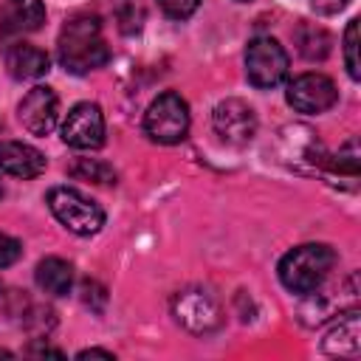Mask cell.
I'll return each mask as SVG.
<instances>
[{"label": "cell", "mask_w": 361, "mask_h": 361, "mask_svg": "<svg viewBox=\"0 0 361 361\" xmlns=\"http://www.w3.org/2000/svg\"><path fill=\"white\" fill-rule=\"evenodd\" d=\"M293 39H296V51H299L307 62H322V59H327V54H330V48H333V37H330L322 25H316V23H299Z\"/></svg>", "instance_id": "17"}, {"label": "cell", "mask_w": 361, "mask_h": 361, "mask_svg": "<svg viewBox=\"0 0 361 361\" xmlns=\"http://www.w3.org/2000/svg\"><path fill=\"white\" fill-rule=\"evenodd\" d=\"M330 164V169L333 172H338V175H350V178H355L358 175V169H361V152H358V138H350L344 147H338V152L327 161Z\"/></svg>", "instance_id": "19"}, {"label": "cell", "mask_w": 361, "mask_h": 361, "mask_svg": "<svg viewBox=\"0 0 361 361\" xmlns=\"http://www.w3.org/2000/svg\"><path fill=\"white\" fill-rule=\"evenodd\" d=\"M62 141L73 149H99L104 144V116L93 102H79L62 121Z\"/></svg>", "instance_id": "8"}, {"label": "cell", "mask_w": 361, "mask_h": 361, "mask_svg": "<svg viewBox=\"0 0 361 361\" xmlns=\"http://www.w3.org/2000/svg\"><path fill=\"white\" fill-rule=\"evenodd\" d=\"M322 353L336 358H355L361 353V316L355 307L341 310L338 322L322 338Z\"/></svg>", "instance_id": "12"}, {"label": "cell", "mask_w": 361, "mask_h": 361, "mask_svg": "<svg viewBox=\"0 0 361 361\" xmlns=\"http://www.w3.org/2000/svg\"><path fill=\"white\" fill-rule=\"evenodd\" d=\"M20 254H23V245H20L14 237H8V234H0V268H8V265H14V262L20 259Z\"/></svg>", "instance_id": "22"}, {"label": "cell", "mask_w": 361, "mask_h": 361, "mask_svg": "<svg viewBox=\"0 0 361 361\" xmlns=\"http://www.w3.org/2000/svg\"><path fill=\"white\" fill-rule=\"evenodd\" d=\"M45 6L42 0H3L0 6V31L3 34H31L42 28Z\"/></svg>", "instance_id": "14"}, {"label": "cell", "mask_w": 361, "mask_h": 361, "mask_svg": "<svg viewBox=\"0 0 361 361\" xmlns=\"http://www.w3.org/2000/svg\"><path fill=\"white\" fill-rule=\"evenodd\" d=\"M31 353L34 355H56V358H62V350H54V347H45V344H34Z\"/></svg>", "instance_id": "25"}, {"label": "cell", "mask_w": 361, "mask_h": 361, "mask_svg": "<svg viewBox=\"0 0 361 361\" xmlns=\"http://www.w3.org/2000/svg\"><path fill=\"white\" fill-rule=\"evenodd\" d=\"M282 158H285V164H290L302 172H313L327 164L322 141L307 127H288L282 133Z\"/></svg>", "instance_id": "11"}, {"label": "cell", "mask_w": 361, "mask_h": 361, "mask_svg": "<svg viewBox=\"0 0 361 361\" xmlns=\"http://www.w3.org/2000/svg\"><path fill=\"white\" fill-rule=\"evenodd\" d=\"M290 73V59L274 37H254L245 48V76L254 87H279Z\"/></svg>", "instance_id": "5"}, {"label": "cell", "mask_w": 361, "mask_h": 361, "mask_svg": "<svg viewBox=\"0 0 361 361\" xmlns=\"http://www.w3.org/2000/svg\"><path fill=\"white\" fill-rule=\"evenodd\" d=\"M34 279L39 285L42 293L48 296H65L73 285V265L62 257H45L37 262V271H34Z\"/></svg>", "instance_id": "16"}, {"label": "cell", "mask_w": 361, "mask_h": 361, "mask_svg": "<svg viewBox=\"0 0 361 361\" xmlns=\"http://www.w3.org/2000/svg\"><path fill=\"white\" fill-rule=\"evenodd\" d=\"M336 265V251L327 243H302L279 259V282L290 293H313L324 285Z\"/></svg>", "instance_id": "2"}, {"label": "cell", "mask_w": 361, "mask_h": 361, "mask_svg": "<svg viewBox=\"0 0 361 361\" xmlns=\"http://www.w3.org/2000/svg\"><path fill=\"white\" fill-rule=\"evenodd\" d=\"M172 316L180 327L195 336H206L223 324V307L206 288H183L172 296Z\"/></svg>", "instance_id": "6"}, {"label": "cell", "mask_w": 361, "mask_h": 361, "mask_svg": "<svg viewBox=\"0 0 361 361\" xmlns=\"http://www.w3.org/2000/svg\"><path fill=\"white\" fill-rule=\"evenodd\" d=\"M17 118H20V124L31 135H48L56 127V118H59V99H56V93L48 85L31 87L23 96L20 107H17Z\"/></svg>", "instance_id": "10"}, {"label": "cell", "mask_w": 361, "mask_h": 361, "mask_svg": "<svg viewBox=\"0 0 361 361\" xmlns=\"http://www.w3.org/2000/svg\"><path fill=\"white\" fill-rule=\"evenodd\" d=\"M0 169L11 178H37L45 172V155L23 141H3L0 144Z\"/></svg>", "instance_id": "13"}, {"label": "cell", "mask_w": 361, "mask_h": 361, "mask_svg": "<svg viewBox=\"0 0 361 361\" xmlns=\"http://www.w3.org/2000/svg\"><path fill=\"white\" fill-rule=\"evenodd\" d=\"M93 299H99V302L104 305V302H107V290H104L99 282H93V279H85V282H82V302L93 307Z\"/></svg>", "instance_id": "23"}, {"label": "cell", "mask_w": 361, "mask_h": 361, "mask_svg": "<svg viewBox=\"0 0 361 361\" xmlns=\"http://www.w3.org/2000/svg\"><path fill=\"white\" fill-rule=\"evenodd\" d=\"M212 130L234 147H243L254 138L257 133V113L248 102L243 99H223L212 110Z\"/></svg>", "instance_id": "9"}, {"label": "cell", "mask_w": 361, "mask_h": 361, "mask_svg": "<svg viewBox=\"0 0 361 361\" xmlns=\"http://www.w3.org/2000/svg\"><path fill=\"white\" fill-rule=\"evenodd\" d=\"M189 104L175 90H164L161 96H155L144 113V133L155 144H180L189 133Z\"/></svg>", "instance_id": "3"}, {"label": "cell", "mask_w": 361, "mask_h": 361, "mask_svg": "<svg viewBox=\"0 0 361 361\" xmlns=\"http://www.w3.org/2000/svg\"><path fill=\"white\" fill-rule=\"evenodd\" d=\"M240 3H248V0H240Z\"/></svg>", "instance_id": "29"}, {"label": "cell", "mask_w": 361, "mask_h": 361, "mask_svg": "<svg viewBox=\"0 0 361 361\" xmlns=\"http://www.w3.org/2000/svg\"><path fill=\"white\" fill-rule=\"evenodd\" d=\"M68 172L76 180H90V183H102V186L116 183V169L102 158H76Z\"/></svg>", "instance_id": "18"}, {"label": "cell", "mask_w": 361, "mask_h": 361, "mask_svg": "<svg viewBox=\"0 0 361 361\" xmlns=\"http://www.w3.org/2000/svg\"><path fill=\"white\" fill-rule=\"evenodd\" d=\"M0 355H6V358H11V353H8V350H0Z\"/></svg>", "instance_id": "27"}, {"label": "cell", "mask_w": 361, "mask_h": 361, "mask_svg": "<svg viewBox=\"0 0 361 361\" xmlns=\"http://www.w3.org/2000/svg\"><path fill=\"white\" fill-rule=\"evenodd\" d=\"M344 65H347L350 79L358 82V76H361V71H358V20H350L347 31H344Z\"/></svg>", "instance_id": "20"}, {"label": "cell", "mask_w": 361, "mask_h": 361, "mask_svg": "<svg viewBox=\"0 0 361 361\" xmlns=\"http://www.w3.org/2000/svg\"><path fill=\"white\" fill-rule=\"evenodd\" d=\"M316 11H322V14H336V11H341L350 0H307Z\"/></svg>", "instance_id": "24"}, {"label": "cell", "mask_w": 361, "mask_h": 361, "mask_svg": "<svg viewBox=\"0 0 361 361\" xmlns=\"http://www.w3.org/2000/svg\"><path fill=\"white\" fill-rule=\"evenodd\" d=\"M285 99L296 113L316 116V113L330 110L338 102V90H336L333 79L324 73H302L288 85Z\"/></svg>", "instance_id": "7"}, {"label": "cell", "mask_w": 361, "mask_h": 361, "mask_svg": "<svg viewBox=\"0 0 361 361\" xmlns=\"http://www.w3.org/2000/svg\"><path fill=\"white\" fill-rule=\"evenodd\" d=\"M90 355H102V358H113V353H110V350H99V347H90V350H82V353H76V358H90Z\"/></svg>", "instance_id": "26"}, {"label": "cell", "mask_w": 361, "mask_h": 361, "mask_svg": "<svg viewBox=\"0 0 361 361\" xmlns=\"http://www.w3.org/2000/svg\"><path fill=\"white\" fill-rule=\"evenodd\" d=\"M59 65L68 73H90L110 59V48L102 34V20L96 14H76L71 17L56 39Z\"/></svg>", "instance_id": "1"}, {"label": "cell", "mask_w": 361, "mask_h": 361, "mask_svg": "<svg viewBox=\"0 0 361 361\" xmlns=\"http://www.w3.org/2000/svg\"><path fill=\"white\" fill-rule=\"evenodd\" d=\"M0 197H3V183H0Z\"/></svg>", "instance_id": "28"}, {"label": "cell", "mask_w": 361, "mask_h": 361, "mask_svg": "<svg viewBox=\"0 0 361 361\" xmlns=\"http://www.w3.org/2000/svg\"><path fill=\"white\" fill-rule=\"evenodd\" d=\"M6 68L14 79H39L51 71V56L31 42H14L6 51Z\"/></svg>", "instance_id": "15"}, {"label": "cell", "mask_w": 361, "mask_h": 361, "mask_svg": "<svg viewBox=\"0 0 361 361\" xmlns=\"http://www.w3.org/2000/svg\"><path fill=\"white\" fill-rule=\"evenodd\" d=\"M48 209L68 231L79 237H90L104 226V209L71 186H54L48 192Z\"/></svg>", "instance_id": "4"}, {"label": "cell", "mask_w": 361, "mask_h": 361, "mask_svg": "<svg viewBox=\"0 0 361 361\" xmlns=\"http://www.w3.org/2000/svg\"><path fill=\"white\" fill-rule=\"evenodd\" d=\"M158 3H161L164 14L172 17V20H186V17H192V14L197 11V6H200V0H158Z\"/></svg>", "instance_id": "21"}]
</instances>
